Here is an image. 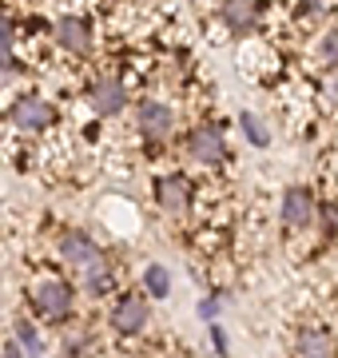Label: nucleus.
Listing matches in <instances>:
<instances>
[{
  "mask_svg": "<svg viewBox=\"0 0 338 358\" xmlns=\"http://www.w3.org/2000/svg\"><path fill=\"white\" fill-rule=\"evenodd\" d=\"M60 255L68 259V263H76V267H104V259H100V247L91 243V235H84V231H64L60 235Z\"/></svg>",
  "mask_w": 338,
  "mask_h": 358,
  "instance_id": "3",
  "label": "nucleus"
},
{
  "mask_svg": "<svg viewBox=\"0 0 338 358\" xmlns=\"http://www.w3.org/2000/svg\"><path fill=\"white\" fill-rule=\"evenodd\" d=\"M171 124H175V115H171L168 103L147 100V103L140 108V131L147 136V140H168V136H171Z\"/></svg>",
  "mask_w": 338,
  "mask_h": 358,
  "instance_id": "8",
  "label": "nucleus"
},
{
  "mask_svg": "<svg viewBox=\"0 0 338 358\" xmlns=\"http://www.w3.org/2000/svg\"><path fill=\"white\" fill-rule=\"evenodd\" d=\"M187 155H196L199 164H215L227 155V140H223V128L215 124H199V128L187 131Z\"/></svg>",
  "mask_w": 338,
  "mask_h": 358,
  "instance_id": "2",
  "label": "nucleus"
},
{
  "mask_svg": "<svg viewBox=\"0 0 338 358\" xmlns=\"http://www.w3.org/2000/svg\"><path fill=\"white\" fill-rule=\"evenodd\" d=\"M211 343H215L219 355H227V334H223V327H211Z\"/></svg>",
  "mask_w": 338,
  "mask_h": 358,
  "instance_id": "21",
  "label": "nucleus"
},
{
  "mask_svg": "<svg viewBox=\"0 0 338 358\" xmlns=\"http://www.w3.org/2000/svg\"><path fill=\"white\" fill-rule=\"evenodd\" d=\"M56 40H60V48H68V52H88L91 48V28L84 24L80 16H60Z\"/></svg>",
  "mask_w": 338,
  "mask_h": 358,
  "instance_id": "10",
  "label": "nucleus"
},
{
  "mask_svg": "<svg viewBox=\"0 0 338 358\" xmlns=\"http://www.w3.org/2000/svg\"><path fill=\"white\" fill-rule=\"evenodd\" d=\"M299 350H302L307 358H326V350H330V338H326L323 331H307V334L299 338Z\"/></svg>",
  "mask_w": 338,
  "mask_h": 358,
  "instance_id": "14",
  "label": "nucleus"
},
{
  "mask_svg": "<svg viewBox=\"0 0 338 358\" xmlns=\"http://www.w3.org/2000/svg\"><path fill=\"white\" fill-rule=\"evenodd\" d=\"M124 100H128V92H124L119 80H100V84H91V92H88V108L96 115H116L119 108H124Z\"/></svg>",
  "mask_w": 338,
  "mask_h": 358,
  "instance_id": "6",
  "label": "nucleus"
},
{
  "mask_svg": "<svg viewBox=\"0 0 338 358\" xmlns=\"http://www.w3.org/2000/svg\"><path fill=\"white\" fill-rule=\"evenodd\" d=\"M323 227L326 231H338V203H326L323 207Z\"/></svg>",
  "mask_w": 338,
  "mask_h": 358,
  "instance_id": "18",
  "label": "nucleus"
},
{
  "mask_svg": "<svg viewBox=\"0 0 338 358\" xmlns=\"http://www.w3.org/2000/svg\"><path fill=\"white\" fill-rule=\"evenodd\" d=\"M223 24L231 28L235 36H247V32H255L259 28V13H255V0H223Z\"/></svg>",
  "mask_w": 338,
  "mask_h": 358,
  "instance_id": "5",
  "label": "nucleus"
},
{
  "mask_svg": "<svg viewBox=\"0 0 338 358\" xmlns=\"http://www.w3.org/2000/svg\"><path fill=\"white\" fill-rule=\"evenodd\" d=\"M16 346H20L24 358H44V343H40L36 327H32L28 319H16Z\"/></svg>",
  "mask_w": 338,
  "mask_h": 358,
  "instance_id": "12",
  "label": "nucleus"
},
{
  "mask_svg": "<svg viewBox=\"0 0 338 358\" xmlns=\"http://www.w3.org/2000/svg\"><path fill=\"white\" fill-rule=\"evenodd\" d=\"M8 48H13V24L0 16V52H8Z\"/></svg>",
  "mask_w": 338,
  "mask_h": 358,
  "instance_id": "20",
  "label": "nucleus"
},
{
  "mask_svg": "<svg viewBox=\"0 0 338 358\" xmlns=\"http://www.w3.org/2000/svg\"><path fill=\"white\" fill-rule=\"evenodd\" d=\"M159 203L168 207V211H183L187 207V199H191V187H187V179H179V176H171V179H163L159 183Z\"/></svg>",
  "mask_w": 338,
  "mask_h": 358,
  "instance_id": "11",
  "label": "nucleus"
},
{
  "mask_svg": "<svg viewBox=\"0 0 338 358\" xmlns=\"http://www.w3.org/2000/svg\"><path fill=\"white\" fill-rule=\"evenodd\" d=\"M143 282H147V291L156 294V299H168L171 275H168V267H163V263H152V267L143 271Z\"/></svg>",
  "mask_w": 338,
  "mask_h": 358,
  "instance_id": "13",
  "label": "nucleus"
},
{
  "mask_svg": "<svg viewBox=\"0 0 338 358\" xmlns=\"http://www.w3.org/2000/svg\"><path fill=\"white\" fill-rule=\"evenodd\" d=\"M199 315H203L207 322H215V315H219V299H203V303H199Z\"/></svg>",
  "mask_w": 338,
  "mask_h": 358,
  "instance_id": "19",
  "label": "nucleus"
},
{
  "mask_svg": "<svg viewBox=\"0 0 338 358\" xmlns=\"http://www.w3.org/2000/svg\"><path fill=\"white\" fill-rule=\"evenodd\" d=\"M314 219V195L307 187H286L283 195V223L286 227H307Z\"/></svg>",
  "mask_w": 338,
  "mask_h": 358,
  "instance_id": "7",
  "label": "nucleus"
},
{
  "mask_svg": "<svg viewBox=\"0 0 338 358\" xmlns=\"http://www.w3.org/2000/svg\"><path fill=\"white\" fill-rule=\"evenodd\" d=\"M88 294H104V291H112V275H108L104 267H96V271H88Z\"/></svg>",
  "mask_w": 338,
  "mask_h": 358,
  "instance_id": "16",
  "label": "nucleus"
},
{
  "mask_svg": "<svg viewBox=\"0 0 338 358\" xmlns=\"http://www.w3.org/2000/svg\"><path fill=\"white\" fill-rule=\"evenodd\" d=\"M318 52H323V60H330V64H338V28H330L323 36V44H318Z\"/></svg>",
  "mask_w": 338,
  "mask_h": 358,
  "instance_id": "17",
  "label": "nucleus"
},
{
  "mask_svg": "<svg viewBox=\"0 0 338 358\" xmlns=\"http://www.w3.org/2000/svg\"><path fill=\"white\" fill-rule=\"evenodd\" d=\"M16 128H28V131H40V128H52L56 124V108L44 96H20L13 103V112H8Z\"/></svg>",
  "mask_w": 338,
  "mask_h": 358,
  "instance_id": "1",
  "label": "nucleus"
},
{
  "mask_svg": "<svg viewBox=\"0 0 338 358\" xmlns=\"http://www.w3.org/2000/svg\"><path fill=\"white\" fill-rule=\"evenodd\" d=\"M36 307H40V315H48V319L72 315V287H68L64 279H44L36 287Z\"/></svg>",
  "mask_w": 338,
  "mask_h": 358,
  "instance_id": "4",
  "label": "nucleus"
},
{
  "mask_svg": "<svg viewBox=\"0 0 338 358\" xmlns=\"http://www.w3.org/2000/svg\"><path fill=\"white\" fill-rule=\"evenodd\" d=\"M239 124H243V131H247V140L255 143V148H267V143H271V131L263 128V120H259V115L243 112V115H239Z\"/></svg>",
  "mask_w": 338,
  "mask_h": 358,
  "instance_id": "15",
  "label": "nucleus"
},
{
  "mask_svg": "<svg viewBox=\"0 0 338 358\" xmlns=\"http://www.w3.org/2000/svg\"><path fill=\"white\" fill-rule=\"evenodd\" d=\"M112 327L119 334H135L147 327V303L143 299H124L116 310H112Z\"/></svg>",
  "mask_w": 338,
  "mask_h": 358,
  "instance_id": "9",
  "label": "nucleus"
}]
</instances>
